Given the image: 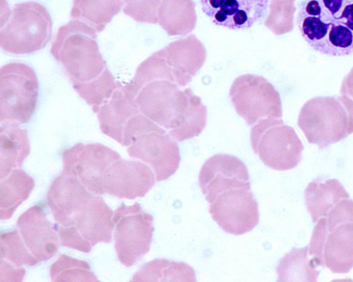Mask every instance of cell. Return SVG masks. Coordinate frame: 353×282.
Instances as JSON below:
<instances>
[{
    "label": "cell",
    "instance_id": "obj_23",
    "mask_svg": "<svg viewBox=\"0 0 353 282\" xmlns=\"http://www.w3.org/2000/svg\"><path fill=\"white\" fill-rule=\"evenodd\" d=\"M207 121V109L201 99L188 90L186 103L171 123L168 133L176 141H183L199 135Z\"/></svg>",
    "mask_w": 353,
    "mask_h": 282
},
{
    "label": "cell",
    "instance_id": "obj_32",
    "mask_svg": "<svg viewBox=\"0 0 353 282\" xmlns=\"http://www.w3.org/2000/svg\"><path fill=\"white\" fill-rule=\"evenodd\" d=\"M296 0H271L264 25L274 34L282 35L294 28Z\"/></svg>",
    "mask_w": 353,
    "mask_h": 282
},
{
    "label": "cell",
    "instance_id": "obj_21",
    "mask_svg": "<svg viewBox=\"0 0 353 282\" xmlns=\"http://www.w3.org/2000/svg\"><path fill=\"white\" fill-rule=\"evenodd\" d=\"M13 123H1L0 179L20 168L30 153L28 131Z\"/></svg>",
    "mask_w": 353,
    "mask_h": 282
},
{
    "label": "cell",
    "instance_id": "obj_1",
    "mask_svg": "<svg viewBox=\"0 0 353 282\" xmlns=\"http://www.w3.org/2000/svg\"><path fill=\"white\" fill-rule=\"evenodd\" d=\"M46 199L63 246L88 253L98 243L111 242L112 210L74 175L65 171L59 174Z\"/></svg>",
    "mask_w": 353,
    "mask_h": 282
},
{
    "label": "cell",
    "instance_id": "obj_28",
    "mask_svg": "<svg viewBox=\"0 0 353 282\" xmlns=\"http://www.w3.org/2000/svg\"><path fill=\"white\" fill-rule=\"evenodd\" d=\"M194 269L184 262L154 259L144 264L131 281H195Z\"/></svg>",
    "mask_w": 353,
    "mask_h": 282
},
{
    "label": "cell",
    "instance_id": "obj_24",
    "mask_svg": "<svg viewBox=\"0 0 353 282\" xmlns=\"http://www.w3.org/2000/svg\"><path fill=\"white\" fill-rule=\"evenodd\" d=\"M196 19L194 0H163L158 14V23L171 37L190 33Z\"/></svg>",
    "mask_w": 353,
    "mask_h": 282
},
{
    "label": "cell",
    "instance_id": "obj_13",
    "mask_svg": "<svg viewBox=\"0 0 353 282\" xmlns=\"http://www.w3.org/2000/svg\"><path fill=\"white\" fill-rule=\"evenodd\" d=\"M120 155L101 143H78L62 154L63 171L77 177L92 193L104 194L103 182L108 168Z\"/></svg>",
    "mask_w": 353,
    "mask_h": 282
},
{
    "label": "cell",
    "instance_id": "obj_26",
    "mask_svg": "<svg viewBox=\"0 0 353 282\" xmlns=\"http://www.w3.org/2000/svg\"><path fill=\"white\" fill-rule=\"evenodd\" d=\"M319 265L309 255L308 246L292 248L280 260L276 270L278 281H316Z\"/></svg>",
    "mask_w": 353,
    "mask_h": 282
},
{
    "label": "cell",
    "instance_id": "obj_27",
    "mask_svg": "<svg viewBox=\"0 0 353 282\" xmlns=\"http://www.w3.org/2000/svg\"><path fill=\"white\" fill-rule=\"evenodd\" d=\"M123 5L121 0H73L70 17L101 32Z\"/></svg>",
    "mask_w": 353,
    "mask_h": 282
},
{
    "label": "cell",
    "instance_id": "obj_6",
    "mask_svg": "<svg viewBox=\"0 0 353 282\" xmlns=\"http://www.w3.org/2000/svg\"><path fill=\"white\" fill-rule=\"evenodd\" d=\"M52 22L46 8L34 1L15 4L1 23V48L21 54L43 49L51 39Z\"/></svg>",
    "mask_w": 353,
    "mask_h": 282
},
{
    "label": "cell",
    "instance_id": "obj_35",
    "mask_svg": "<svg viewBox=\"0 0 353 282\" xmlns=\"http://www.w3.org/2000/svg\"><path fill=\"white\" fill-rule=\"evenodd\" d=\"M340 94L353 101V67L342 81Z\"/></svg>",
    "mask_w": 353,
    "mask_h": 282
},
{
    "label": "cell",
    "instance_id": "obj_4",
    "mask_svg": "<svg viewBox=\"0 0 353 282\" xmlns=\"http://www.w3.org/2000/svg\"><path fill=\"white\" fill-rule=\"evenodd\" d=\"M94 28L73 19L59 28L50 53L63 67L72 83L97 78L105 69Z\"/></svg>",
    "mask_w": 353,
    "mask_h": 282
},
{
    "label": "cell",
    "instance_id": "obj_31",
    "mask_svg": "<svg viewBox=\"0 0 353 282\" xmlns=\"http://www.w3.org/2000/svg\"><path fill=\"white\" fill-rule=\"evenodd\" d=\"M0 259L18 267L23 265L34 266L39 263L26 245L17 229L1 232Z\"/></svg>",
    "mask_w": 353,
    "mask_h": 282
},
{
    "label": "cell",
    "instance_id": "obj_19",
    "mask_svg": "<svg viewBox=\"0 0 353 282\" xmlns=\"http://www.w3.org/2000/svg\"><path fill=\"white\" fill-rule=\"evenodd\" d=\"M17 225L26 245L39 262L48 261L57 252L60 240L57 228L39 205H32L23 212Z\"/></svg>",
    "mask_w": 353,
    "mask_h": 282
},
{
    "label": "cell",
    "instance_id": "obj_12",
    "mask_svg": "<svg viewBox=\"0 0 353 282\" xmlns=\"http://www.w3.org/2000/svg\"><path fill=\"white\" fill-rule=\"evenodd\" d=\"M174 82L168 79H153L140 85L130 82L122 85L140 112L166 131L183 108L188 88L180 90Z\"/></svg>",
    "mask_w": 353,
    "mask_h": 282
},
{
    "label": "cell",
    "instance_id": "obj_14",
    "mask_svg": "<svg viewBox=\"0 0 353 282\" xmlns=\"http://www.w3.org/2000/svg\"><path fill=\"white\" fill-rule=\"evenodd\" d=\"M209 212L224 231L235 235L250 231L259 222L257 202L245 189L222 192L210 204Z\"/></svg>",
    "mask_w": 353,
    "mask_h": 282
},
{
    "label": "cell",
    "instance_id": "obj_16",
    "mask_svg": "<svg viewBox=\"0 0 353 282\" xmlns=\"http://www.w3.org/2000/svg\"><path fill=\"white\" fill-rule=\"evenodd\" d=\"M199 183L210 204L228 190H250L249 174L244 163L225 154H214L205 161L199 172Z\"/></svg>",
    "mask_w": 353,
    "mask_h": 282
},
{
    "label": "cell",
    "instance_id": "obj_11",
    "mask_svg": "<svg viewBox=\"0 0 353 282\" xmlns=\"http://www.w3.org/2000/svg\"><path fill=\"white\" fill-rule=\"evenodd\" d=\"M229 95L236 113L249 125L262 119L282 117L280 94L262 76L253 74L239 76L234 80Z\"/></svg>",
    "mask_w": 353,
    "mask_h": 282
},
{
    "label": "cell",
    "instance_id": "obj_10",
    "mask_svg": "<svg viewBox=\"0 0 353 282\" xmlns=\"http://www.w3.org/2000/svg\"><path fill=\"white\" fill-rule=\"evenodd\" d=\"M114 248L119 261L130 267L150 250L154 231L153 217L143 212L139 203H122L114 211Z\"/></svg>",
    "mask_w": 353,
    "mask_h": 282
},
{
    "label": "cell",
    "instance_id": "obj_25",
    "mask_svg": "<svg viewBox=\"0 0 353 282\" xmlns=\"http://www.w3.org/2000/svg\"><path fill=\"white\" fill-rule=\"evenodd\" d=\"M34 186V179L23 170L14 168L0 182V219H10L26 201Z\"/></svg>",
    "mask_w": 353,
    "mask_h": 282
},
{
    "label": "cell",
    "instance_id": "obj_34",
    "mask_svg": "<svg viewBox=\"0 0 353 282\" xmlns=\"http://www.w3.org/2000/svg\"><path fill=\"white\" fill-rule=\"evenodd\" d=\"M25 274L23 268L0 259V281H21Z\"/></svg>",
    "mask_w": 353,
    "mask_h": 282
},
{
    "label": "cell",
    "instance_id": "obj_30",
    "mask_svg": "<svg viewBox=\"0 0 353 282\" xmlns=\"http://www.w3.org/2000/svg\"><path fill=\"white\" fill-rule=\"evenodd\" d=\"M52 281H98L89 264L65 254H61L50 268Z\"/></svg>",
    "mask_w": 353,
    "mask_h": 282
},
{
    "label": "cell",
    "instance_id": "obj_15",
    "mask_svg": "<svg viewBox=\"0 0 353 282\" xmlns=\"http://www.w3.org/2000/svg\"><path fill=\"white\" fill-rule=\"evenodd\" d=\"M127 150L130 157L140 159L151 167L157 182L168 179L179 165L180 153L176 141L163 128L137 137Z\"/></svg>",
    "mask_w": 353,
    "mask_h": 282
},
{
    "label": "cell",
    "instance_id": "obj_7",
    "mask_svg": "<svg viewBox=\"0 0 353 282\" xmlns=\"http://www.w3.org/2000/svg\"><path fill=\"white\" fill-rule=\"evenodd\" d=\"M39 82L34 71L20 62L8 63L0 70V121L28 123L37 103Z\"/></svg>",
    "mask_w": 353,
    "mask_h": 282
},
{
    "label": "cell",
    "instance_id": "obj_5",
    "mask_svg": "<svg viewBox=\"0 0 353 282\" xmlns=\"http://www.w3.org/2000/svg\"><path fill=\"white\" fill-rule=\"evenodd\" d=\"M297 125L310 143L326 148L353 133V101L341 94L311 98L301 107Z\"/></svg>",
    "mask_w": 353,
    "mask_h": 282
},
{
    "label": "cell",
    "instance_id": "obj_33",
    "mask_svg": "<svg viewBox=\"0 0 353 282\" xmlns=\"http://www.w3.org/2000/svg\"><path fill=\"white\" fill-rule=\"evenodd\" d=\"M163 0H123V12L141 23H158Z\"/></svg>",
    "mask_w": 353,
    "mask_h": 282
},
{
    "label": "cell",
    "instance_id": "obj_18",
    "mask_svg": "<svg viewBox=\"0 0 353 282\" xmlns=\"http://www.w3.org/2000/svg\"><path fill=\"white\" fill-rule=\"evenodd\" d=\"M270 0H200L202 11L216 25L247 29L264 18Z\"/></svg>",
    "mask_w": 353,
    "mask_h": 282
},
{
    "label": "cell",
    "instance_id": "obj_17",
    "mask_svg": "<svg viewBox=\"0 0 353 282\" xmlns=\"http://www.w3.org/2000/svg\"><path fill=\"white\" fill-rule=\"evenodd\" d=\"M155 181L152 169L145 163L120 158L106 171L104 192L119 199H134L144 197Z\"/></svg>",
    "mask_w": 353,
    "mask_h": 282
},
{
    "label": "cell",
    "instance_id": "obj_8",
    "mask_svg": "<svg viewBox=\"0 0 353 282\" xmlns=\"http://www.w3.org/2000/svg\"><path fill=\"white\" fill-rule=\"evenodd\" d=\"M250 141L253 151L261 160L277 170L296 167L303 150L294 130L278 118L262 119L254 124Z\"/></svg>",
    "mask_w": 353,
    "mask_h": 282
},
{
    "label": "cell",
    "instance_id": "obj_2",
    "mask_svg": "<svg viewBox=\"0 0 353 282\" xmlns=\"http://www.w3.org/2000/svg\"><path fill=\"white\" fill-rule=\"evenodd\" d=\"M296 23L305 41L321 54H353V0H302Z\"/></svg>",
    "mask_w": 353,
    "mask_h": 282
},
{
    "label": "cell",
    "instance_id": "obj_9",
    "mask_svg": "<svg viewBox=\"0 0 353 282\" xmlns=\"http://www.w3.org/2000/svg\"><path fill=\"white\" fill-rule=\"evenodd\" d=\"M97 114L101 132L123 146L142 134L162 128L140 112L121 84Z\"/></svg>",
    "mask_w": 353,
    "mask_h": 282
},
{
    "label": "cell",
    "instance_id": "obj_29",
    "mask_svg": "<svg viewBox=\"0 0 353 282\" xmlns=\"http://www.w3.org/2000/svg\"><path fill=\"white\" fill-rule=\"evenodd\" d=\"M106 67L96 79L85 83H74L72 86L79 95L97 113L99 107L105 103L119 85Z\"/></svg>",
    "mask_w": 353,
    "mask_h": 282
},
{
    "label": "cell",
    "instance_id": "obj_22",
    "mask_svg": "<svg viewBox=\"0 0 353 282\" xmlns=\"http://www.w3.org/2000/svg\"><path fill=\"white\" fill-rule=\"evenodd\" d=\"M305 203L313 223L327 213L342 199H349L350 195L340 182L328 179L324 182L312 181L304 192Z\"/></svg>",
    "mask_w": 353,
    "mask_h": 282
},
{
    "label": "cell",
    "instance_id": "obj_20",
    "mask_svg": "<svg viewBox=\"0 0 353 282\" xmlns=\"http://www.w3.org/2000/svg\"><path fill=\"white\" fill-rule=\"evenodd\" d=\"M161 50L174 82L180 88L192 80L207 56L203 44L193 34L172 41Z\"/></svg>",
    "mask_w": 353,
    "mask_h": 282
},
{
    "label": "cell",
    "instance_id": "obj_3",
    "mask_svg": "<svg viewBox=\"0 0 353 282\" xmlns=\"http://www.w3.org/2000/svg\"><path fill=\"white\" fill-rule=\"evenodd\" d=\"M309 255L334 273L353 268V201H340L313 229Z\"/></svg>",
    "mask_w": 353,
    "mask_h": 282
}]
</instances>
